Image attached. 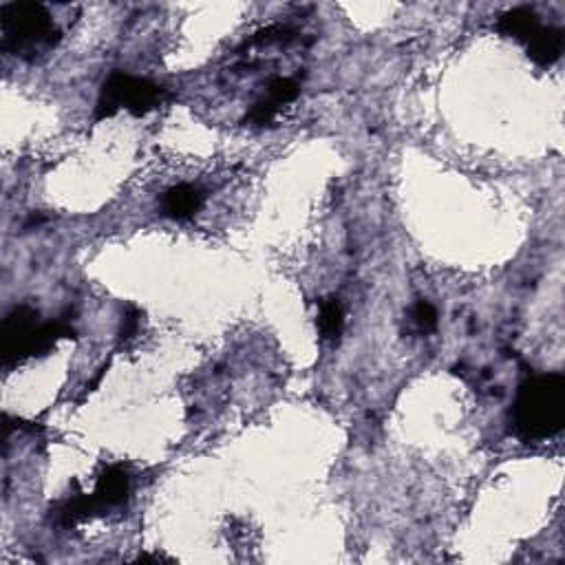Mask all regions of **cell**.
Returning <instances> with one entry per match:
<instances>
[{"label":"cell","instance_id":"2","mask_svg":"<svg viewBox=\"0 0 565 565\" xmlns=\"http://www.w3.org/2000/svg\"><path fill=\"white\" fill-rule=\"evenodd\" d=\"M76 334V327L67 318L40 323L34 307L16 305L0 325V360L5 369H12L27 358L47 356L62 338H76Z\"/></svg>","mask_w":565,"mask_h":565},{"label":"cell","instance_id":"1","mask_svg":"<svg viewBox=\"0 0 565 565\" xmlns=\"http://www.w3.org/2000/svg\"><path fill=\"white\" fill-rule=\"evenodd\" d=\"M510 424L515 435L526 442L557 435L565 424V376L541 373L521 382L510 409Z\"/></svg>","mask_w":565,"mask_h":565},{"label":"cell","instance_id":"6","mask_svg":"<svg viewBox=\"0 0 565 565\" xmlns=\"http://www.w3.org/2000/svg\"><path fill=\"white\" fill-rule=\"evenodd\" d=\"M301 93V84H298L294 78H274L268 84V98H263L261 102H257L245 115V122H250L254 126H265L270 124L276 113L283 104H290L298 98Z\"/></svg>","mask_w":565,"mask_h":565},{"label":"cell","instance_id":"3","mask_svg":"<svg viewBox=\"0 0 565 565\" xmlns=\"http://www.w3.org/2000/svg\"><path fill=\"white\" fill-rule=\"evenodd\" d=\"M62 31L40 3L0 5V49L20 60H36L58 47Z\"/></svg>","mask_w":565,"mask_h":565},{"label":"cell","instance_id":"8","mask_svg":"<svg viewBox=\"0 0 565 565\" xmlns=\"http://www.w3.org/2000/svg\"><path fill=\"white\" fill-rule=\"evenodd\" d=\"M563 45H565L563 29L541 25L535 31V36L526 42V53L537 67L548 69L554 65V62H559L561 53H563Z\"/></svg>","mask_w":565,"mask_h":565},{"label":"cell","instance_id":"4","mask_svg":"<svg viewBox=\"0 0 565 565\" xmlns=\"http://www.w3.org/2000/svg\"><path fill=\"white\" fill-rule=\"evenodd\" d=\"M168 98V91L159 87V84L115 69L102 82L98 102H95V122L109 120L122 109L133 113L135 117H142L155 111Z\"/></svg>","mask_w":565,"mask_h":565},{"label":"cell","instance_id":"9","mask_svg":"<svg viewBox=\"0 0 565 565\" xmlns=\"http://www.w3.org/2000/svg\"><path fill=\"white\" fill-rule=\"evenodd\" d=\"M539 27H541L539 16L535 14V9L530 7H515L497 18L499 34L506 38H515L519 42H524V45L535 36V31Z\"/></svg>","mask_w":565,"mask_h":565},{"label":"cell","instance_id":"11","mask_svg":"<svg viewBox=\"0 0 565 565\" xmlns=\"http://www.w3.org/2000/svg\"><path fill=\"white\" fill-rule=\"evenodd\" d=\"M411 318H413V323L418 325L420 332H433V329L437 327V309L429 303V301H418L413 305V312H411Z\"/></svg>","mask_w":565,"mask_h":565},{"label":"cell","instance_id":"13","mask_svg":"<svg viewBox=\"0 0 565 565\" xmlns=\"http://www.w3.org/2000/svg\"><path fill=\"white\" fill-rule=\"evenodd\" d=\"M106 369H109V365H104L102 369H98V373H95V378H93V380L89 382V385H87V393H89V391H93L95 387H98V385H100L102 378H104V373H106Z\"/></svg>","mask_w":565,"mask_h":565},{"label":"cell","instance_id":"5","mask_svg":"<svg viewBox=\"0 0 565 565\" xmlns=\"http://www.w3.org/2000/svg\"><path fill=\"white\" fill-rule=\"evenodd\" d=\"M131 477L122 466H109L95 482L91 497L93 515H104L106 510L122 508L129 501Z\"/></svg>","mask_w":565,"mask_h":565},{"label":"cell","instance_id":"7","mask_svg":"<svg viewBox=\"0 0 565 565\" xmlns=\"http://www.w3.org/2000/svg\"><path fill=\"white\" fill-rule=\"evenodd\" d=\"M204 190L193 184H177L162 199V210L164 215L175 219V221H188L193 219L197 212L204 206Z\"/></svg>","mask_w":565,"mask_h":565},{"label":"cell","instance_id":"10","mask_svg":"<svg viewBox=\"0 0 565 565\" xmlns=\"http://www.w3.org/2000/svg\"><path fill=\"white\" fill-rule=\"evenodd\" d=\"M345 329V309L340 305L338 298L329 296L325 301H321V312H318V332L325 340H336L343 336Z\"/></svg>","mask_w":565,"mask_h":565},{"label":"cell","instance_id":"12","mask_svg":"<svg viewBox=\"0 0 565 565\" xmlns=\"http://www.w3.org/2000/svg\"><path fill=\"white\" fill-rule=\"evenodd\" d=\"M140 321H142V312L135 305H126L124 316H122V329H120V338L129 340L137 334L140 329Z\"/></svg>","mask_w":565,"mask_h":565}]
</instances>
